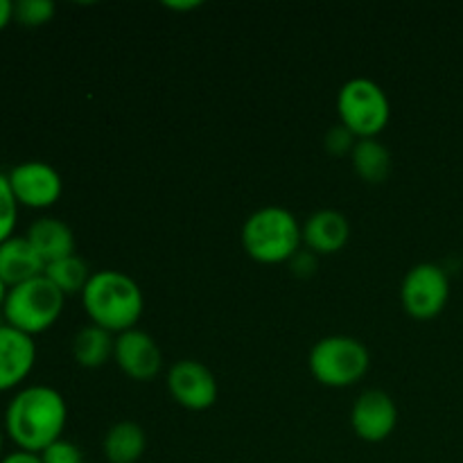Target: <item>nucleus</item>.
Instances as JSON below:
<instances>
[{
  "mask_svg": "<svg viewBox=\"0 0 463 463\" xmlns=\"http://www.w3.org/2000/svg\"><path fill=\"white\" fill-rule=\"evenodd\" d=\"M7 294H9V285L5 283L3 279H0V310H3V306H5V298H7Z\"/></svg>",
  "mask_w": 463,
  "mask_h": 463,
  "instance_id": "28",
  "label": "nucleus"
},
{
  "mask_svg": "<svg viewBox=\"0 0 463 463\" xmlns=\"http://www.w3.org/2000/svg\"><path fill=\"white\" fill-rule=\"evenodd\" d=\"M147 450V434L134 420H120L104 434L102 452L109 463H138Z\"/></svg>",
  "mask_w": 463,
  "mask_h": 463,
  "instance_id": "16",
  "label": "nucleus"
},
{
  "mask_svg": "<svg viewBox=\"0 0 463 463\" xmlns=\"http://www.w3.org/2000/svg\"><path fill=\"white\" fill-rule=\"evenodd\" d=\"M297 215L283 206L253 211L242 224V249L258 265H288L298 249L303 233Z\"/></svg>",
  "mask_w": 463,
  "mask_h": 463,
  "instance_id": "3",
  "label": "nucleus"
},
{
  "mask_svg": "<svg viewBox=\"0 0 463 463\" xmlns=\"http://www.w3.org/2000/svg\"><path fill=\"white\" fill-rule=\"evenodd\" d=\"M337 113L339 122L353 131L357 140L378 138L389 125L392 104L378 81L355 77L339 89Z\"/></svg>",
  "mask_w": 463,
  "mask_h": 463,
  "instance_id": "6",
  "label": "nucleus"
},
{
  "mask_svg": "<svg viewBox=\"0 0 463 463\" xmlns=\"http://www.w3.org/2000/svg\"><path fill=\"white\" fill-rule=\"evenodd\" d=\"M57 5L52 0H18L14 3V21L25 27L45 25L54 18Z\"/></svg>",
  "mask_w": 463,
  "mask_h": 463,
  "instance_id": "20",
  "label": "nucleus"
},
{
  "mask_svg": "<svg viewBox=\"0 0 463 463\" xmlns=\"http://www.w3.org/2000/svg\"><path fill=\"white\" fill-rule=\"evenodd\" d=\"M25 238L30 240V244L36 249L45 265L75 253V233L59 217L45 215L34 220L27 226Z\"/></svg>",
  "mask_w": 463,
  "mask_h": 463,
  "instance_id": "15",
  "label": "nucleus"
},
{
  "mask_svg": "<svg viewBox=\"0 0 463 463\" xmlns=\"http://www.w3.org/2000/svg\"><path fill=\"white\" fill-rule=\"evenodd\" d=\"M5 326V317H3V310H0V328Z\"/></svg>",
  "mask_w": 463,
  "mask_h": 463,
  "instance_id": "30",
  "label": "nucleus"
},
{
  "mask_svg": "<svg viewBox=\"0 0 463 463\" xmlns=\"http://www.w3.org/2000/svg\"><path fill=\"white\" fill-rule=\"evenodd\" d=\"M303 233V247L310 249L317 256H333V253L342 251L351 238V224H348L346 215L333 208H324V211L312 213L301 226Z\"/></svg>",
  "mask_w": 463,
  "mask_h": 463,
  "instance_id": "13",
  "label": "nucleus"
},
{
  "mask_svg": "<svg viewBox=\"0 0 463 463\" xmlns=\"http://www.w3.org/2000/svg\"><path fill=\"white\" fill-rule=\"evenodd\" d=\"M5 439H7V434H5V430L0 428V459L5 457Z\"/></svg>",
  "mask_w": 463,
  "mask_h": 463,
  "instance_id": "29",
  "label": "nucleus"
},
{
  "mask_svg": "<svg viewBox=\"0 0 463 463\" xmlns=\"http://www.w3.org/2000/svg\"><path fill=\"white\" fill-rule=\"evenodd\" d=\"M41 461L43 463H84V455H81L80 446H75L72 441L66 439H59L52 446L45 448L41 452Z\"/></svg>",
  "mask_w": 463,
  "mask_h": 463,
  "instance_id": "23",
  "label": "nucleus"
},
{
  "mask_svg": "<svg viewBox=\"0 0 463 463\" xmlns=\"http://www.w3.org/2000/svg\"><path fill=\"white\" fill-rule=\"evenodd\" d=\"M43 276L54 285V288L61 289L63 297H72V294H80L81 297V292H84L86 283H89V279L93 276V271L89 269L84 258L72 253V256L45 265Z\"/></svg>",
  "mask_w": 463,
  "mask_h": 463,
  "instance_id": "19",
  "label": "nucleus"
},
{
  "mask_svg": "<svg viewBox=\"0 0 463 463\" xmlns=\"http://www.w3.org/2000/svg\"><path fill=\"white\" fill-rule=\"evenodd\" d=\"M7 179L18 206L32 208V211H45V208H52L61 199V175L45 161L18 163L9 170Z\"/></svg>",
  "mask_w": 463,
  "mask_h": 463,
  "instance_id": "8",
  "label": "nucleus"
},
{
  "mask_svg": "<svg viewBox=\"0 0 463 463\" xmlns=\"http://www.w3.org/2000/svg\"><path fill=\"white\" fill-rule=\"evenodd\" d=\"M351 165L366 184H384L392 175V154L378 138L357 140L351 154Z\"/></svg>",
  "mask_w": 463,
  "mask_h": 463,
  "instance_id": "18",
  "label": "nucleus"
},
{
  "mask_svg": "<svg viewBox=\"0 0 463 463\" xmlns=\"http://www.w3.org/2000/svg\"><path fill=\"white\" fill-rule=\"evenodd\" d=\"M81 307L90 324L111 335L127 333L143 319L145 297L131 276L118 269L93 271L81 292Z\"/></svg>",
  "mask_w": 463,
  "mask_h": 463,
  "instance_id": "2",
  "label": "nucleus"
},
{
  "mask_svg": "<svg viewBox=\"0 0 463 463\" xmlns=\"http://www.w3.org/2000/svg\"><path fill=\"white\" fill-rule=\"evenodd\" d=\"M63 306H66V297L61 289L54 288L45 276H36L27 283L9 288L3 317L7 326L36 337L57 324Z\"/></svg>",
  "mask_w": 463,
  "mask_h": 463,
  "instance_id": "4",
  "label": "nucleus"
},
{
  "mask_svg": "<svg viewBox=\"0 0 463 463\" xmlns=\"http://www.w3.org/2000/svg\"><path fill=\"white\" fill-rule=\"evenodd\" d=\"M357 138L353 131H348L346 127L339 122V125L330 127L324 136V147L330 156H351L353 149H355Z\"/></svg>",
  "mask_w": 463,
  "mask_h": 463,
  "instance_id": "22",
  "label": "nucleus"
},
{
  "mask_svg": "<svg viewBox=\"0 0 463 463\" xmlns=\"http://www.w3.org/2000/svg\"><path fill=\"white\" fill-rule=\"evenodd\" d=\"M36 364L34 337L5 324L0 328V393L14 392Z\"/></svg>",
  "mask_w": 463,
  "mask_h": 463,
  "instance_id": "12",
  "label": "nucleus"
},
{
  "mask_svg": "<svg viewBox=\"0 0 463 463\" xmlns=\"http://www.w3.org/2000/svg\"><path fill=\"white\" fill-rule=\"evenodd\" d=\"M18 202L12 193V185L5 172H0V242L9 240L12 235H16L18 224Z\"/></svg>",
  "mask_w": 463,
  "mask_h": 463,
  "instance_id": "21",
  "label": "nucleus"
},
{
  "mask_svg": "<svg viewBox=\"0 0 463 463\" xmlns=\"http://www.w3.org/2000/svg\"><path fill=\"white\" fill-rule=\"evenodd\" d=\"M14 21V3L12 0H0V32Z\"/></svg>",
  "mask_w": 463,
  "mask_h": 463,
  "instance_id": "26",
  "label": "nucleus"
},
{
  "mask_svg": "<svg viewBox=\"0 0 463 463\" xmlns=\"http://www.w3.org/2000/svg\"><path fill=\"white\" fill-rule=\"evenodd\" d=\"M0 463H43L41 461V455L36 452H25V450H12L5 452V457Z\"/></svg>",
  "mask_w": 463,
  "mask_h": 463,
  "instance_id": "25",
  "label": "nucleus"
},
{
  "mask_svg": "<svg viewBox=\"0 0 463 463\" xmlns=\"http://www.w3.org/2000/svg\"><path fill=\"white\" fill-rule=\"evenodd\" d=\"M398 425V407L383 389H366L351 410V428L362 441L380 443L393 434Z\"/></svg>",
  "mask_w": 463,
  "mask_h": 463,
  "instance_id": "11",
  "label": "nucleus"
},
{
  "mask_svg": "<svg viewBox=\"0 0 463 463\" xmlns=\"http://www.w3.org/2000/svg\"><path fill=\"white\" fill-rule=\"evenodd\" d=\"M68 423V405L61 392L48 384H30L9 398L3 430L16 450L41 452L59 441Z\"/></svg>",
  "mask_w": 463,
  "mask_h": 463,
  "instance_id": "1",
  "label": "nucleus"
},
{
  "mask_svg": "<svg viewBox=\"0 0 463 463\" xmlns=\"http://www.w3.org/2000/svg\"><path fill=\"white\" fill-rule=\"evenodd\" d=\"M288 267L297 279H312V276L317 274V269H319V256L312 253L310 249L303 247L294 253V258L288 262Z\"/></svg>",
  "mask_w": 463,
  "mask_h": 463,
  "instance_id": "24",
  "label": "nucleus"
},
{
  "mask_svg": "<svg viewBox=\"0 0 463 463\" xmlns=\"http://www.w3.org/2000/svg\"><path fill=\"white\" fill-rule=\"evenodd\" d=\"M199 5L197 0H190V3H165L167 9H175V12H188V9H197Z\"/></svg>",
  "mask_w": 463,
  "mask_h": 463,
  "instance_id": "27",
  "label": "nucleus"
},
{
  "mask_svg": "<svg viewBox=\"0 0 463 463\" xmlns=\"http://www.w3.org/2000/svg\"><path fill=\"white\" fill-rule=\"evenodd\" d=\"M45 262L32 247L25 235H12L9 240L0 242V279L9 285L27 283V280L43 276Z\"/></svg>",
  "mask_w": 463,
  "mask_h": 463,
  "instance_id": "14",
  "label": "nucleus"
},
{
  "mask_svg": "<svg viewBox=\"0 0 463 463\" xmlns=\"http://www.w3.org/2000/svg\"><path fill=\"white\" fill-rule=\"evenodd\" d=\"M450 298V276L434 262L411 267L401 285V301L411 319L430 321L443 312Z\"/></svg>",
  "mask_w": 463,
  "mask_h": 463,
  "instance_id": "7",
  "label": "nucleus"
},
{
  "mask_svg": "<svg viewBox=\"0 0 463 463\" xmlns=\"http://www.w3.org/2000/svg\"><path fill=\"white\" fill-rule=\"evenodd\" d=\"M113 362L134 383H152L163 369V351L152 335L131 328L116 335Z\"/></svg>",
  "mask_w": 463,
  "mask_h": 463,
  "instance_id": "10",
  "label": "nucleus"
},
{
  "mask_svg": "<svg viewBox=\"0 0 463 463\" xmlns=\"http://www.w3.org/2000/svg\"><path fill=\"white\" fill-rule=\"evenodd\" d=\"M312 378L330 389H346L360 383L371 366L369 348L348 335L319 339L307 355Z\"/></svg>",
  "mask_w": 463,
  "mask_h": 463,
  "instance_id": "5",
  "label": "nucleus"
},
{
  "mask_svg": "<svg viewBox=\"0 0 463 463\" xmlns=\"http://www.w3.org/2000/svg\"><path fill=\"white\" fill-rule=\"evenodd\" d=\"M167 392L176 405L190 411L211 410L220 396L215 373L197 360H179L170 366Z\"/></svg>",
  "mask_w": 463,
  "mask_h": 463,
  "instance_id": "9",
  "label": "nucleus"
},
{
  "mask_svg": "<svg viewBox=\"0 0 463 463\" xmlns=\"http://www.w3.org/2000/svg\"><path fill=\"white\" fill-rule=\"evenodd\" d=\"M116 337L99 326L89 324L77 330L72 339V357L81 369H99L113 357Z\"/></svg>",
  "mask_w": 463,
  "mask_h": 463,
  "instance_id": "17",
  "label": "nucleus"
}]
</instances>
